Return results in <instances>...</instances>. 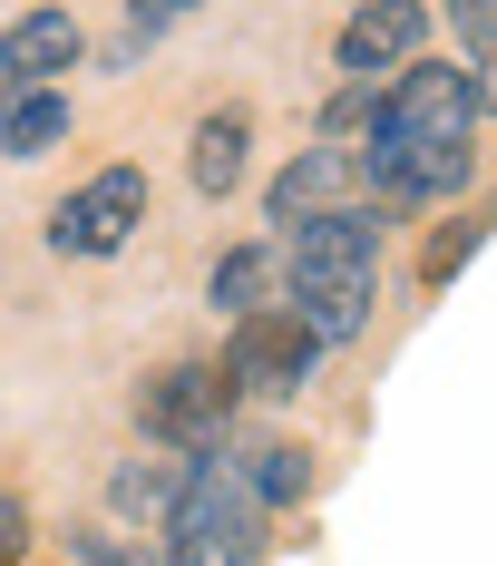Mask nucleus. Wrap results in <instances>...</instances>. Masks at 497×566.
<instances>
[{
    "label": "nucleus",
    "mask_w": 497,
    "mask_h": 566,
    "mask_svg": "<svg viewBox=\"0 0 497 566\" xmlns=\"http://www.w3.org/2000/svg\"><path fill=\"white\" fill-rule=\"evenodd\" d=\"M283 303L313 323V342H351L381 303V216H331L283 234Z\"/></svg>",
    "instance_id": "f03ea898"
},
{
    "label": "nucleus",
    "mask_w": 497,
    "mask_h": 566,
    "mask_svg": "<svg viewBox=\"0 0 497 566\" xmlns=\"http://www.w3.org/2000/svg\"><path fill=\"white\" fill-rule=\"evenodd\" d=\"M68 137V88H30V98H0V157H50Z\"/></svg>",
    "instance_id": "ddd939ff"
},
{
    "label": "nucleus",
    "mask_w": 497,
    "mask_h": 566,
    "mask_svg": "<svg viewBox=\"0 0 497 566\" xmlns=\"http://www.w3.org/2000/svg\"><path fill=\"white\" fill-rule=\"evenodd\" d=\"M244 479H254V499H264V509H293V499L313 489V450H293V440H264V450L244 459Z\"/></svg>",
    "instance_id": "4468645a"
},
{
    "label": "nucleus",
    "mask_w": 497,
    "mask_h": 566,
    "mask_svg": "<svg viewBox=\"0 0 497 566\" xmlns=\"http://www.w3.org/2000/svg\"><path fill=\"white\" fill-rule=\"evenodd\" d=\"M244 147H254V117H244V108H205V117H195V147H186L195 196H234V186H244V167H254Z\"/></svg>",
    "instance_id": "9b49d317"
},
{
    "label": "nucleus",
    "mask_w": 497,
    "mask_h": 566,
    "mask_svg": "<svg viewBox=\"0 0 497 566\" xmlns=\"http://www.w3.org/2000/svg\"><path fill=\"white\" fill-rule=\"evenodd\" d=\"M478 69L468 59H420L381 88V117L361 137V176L381 206H440L478 167Z\"/></svg>",
    "instance_id": "f257e3e1"
},
{
    "label": "nucleus",
    "mask_w": 497,
    "mask_h": 566,
    "mask_svg": "<svg viewBox=\"0 0 497 566\" xmlns=\"http://www.w3.org/2000/svg\"><path fill=\"white\" fill-rule=\"evenodd\" d=\"M274 283H283V254H274V244H234V254H215L205 293H215V313L254 323V313H274Z\"/></svg>",
    "instance_id": "f8f14e48"
},
{
    "label": "nucleus",
    "mask_w": 497,
    "mask_h": 566,
    "mask_svg": "<svg viewBox=\"0 0 497 566\" xmlns=\"http://www.w3.org/2000/svg\"><path fill=\"white\" fill-rule=\"evenodd\" d=\"M20 537H30V517H20V499H10V489H0V566L20 557Z\"/></svg>",
    "instance_id": "f3484780"
},
{
    "label": "nucleus",
    "mask_w": 497,
    "mask_h": 566,
    "mask_svg": "<svg viewBox=\"0 0 497 566\" xmlns=\"http://www.w3.org/2000/svg\"><path fill=\"white\" fill-rule=\"evenodd\" d=\"M224 420H234L224 361H166L157 381H137V430H147V450L205 459V450H224Z\"/></svg>",
    "instance_id": "20e7f679"
},
{
    "label": "nucleus",
    "mask_w": 497,
    "mask_h": 566,
    "mask_svg": "<svg viewBox=\"0 0 497 566\" xmlns=\"http://www.w3.org/2000/svg\"><path fill=\"white\" fill-rule=\"evenodd\" d=\"M88 30L68 10H20L0 30V98H30V88H59V69H78Z\"/></svg>",
    "instance_id": "1a4fd4ad"
},
{
    "label": "nucleus",
    "mask_w": 497,
    "mask_h": 566,
    "mask_svg": "<svg viewBox=\"0 0 497 566\" xmlns=\"http://www.w3.org/2000/svg\"><path fill=\"white\" fill-rule=\"evenodd\" d=\"M371 206V176H361V147H303L293 167L264 186V216H274L283 234H303V226H331V216H361Z\"/></svg>",
    "instance_id": "423d86ee"
},
{
    "label": "nucleus",
    "mask_w": 497,
    "mask_h": 566,
    "mask_svg": "<svg viewBox=\"0 0 497 566\" xmlns=\"http://www.w3.org/2000/svg\"><path fill=\"white\" fill-rule=\"evenodd\" d=\"M313 361H322V342H313V323H303L293 303L234 323V342H224V381L254 391V400H293L303 381H313Z\"/></svg>",
    "instance_id": "39448f33"
},
{
    "label": "nucleus",
    "mask_w": 497,
    "mask_h": 566,
    "mask_svg": "<svg viewBox=\"0 0 497 566\" xmlns=\"http://www.w3.org/2000/svg\"><path fill=\"white\" fill-rule=\"evenodd\" d=\"M186 489H195V459H176V450H137V459H117V479H108V509L127 517V527H176V509H186Z\"/></svg>",
    "instance_id": "9d476101"
},
{
    "label": "nucleus",
    "mask_w": 497,
    "mask_h": 566,
    "mask_svg": "<svg viewBox=\"0 0 497 566\" xmlns=\"http://www.w3.org/2000/svg\"><path fill=\"white\" fill-rule=\"evenodd\" d=\"M420 40H430L420 0H361L331 30V69H351V88H381V69H420Z\"/></svg>",
    "instance_id": "6e6552de"
},
{
    "label": "nucleus",
    "mask_w": 497,
    "mask_h": 566,
    "mask_svg": "<svg viewBox=\"0 0 497 566\" xmlns=\"http://www.w3.org/2000/svg\"><path fill=\"white\" fill-rule=\"evenodd\" d=\"M68 566H147L127 537H68Z\"/></svg>",
    "instance_id": "dca6fc26"
},
{
    "label": "nucleus",
    "mask_w": 497,
    "mask_h": 566,
    "mask_svg": "<svg viewBox=\"0 0 497 566\" xmlns=\"http://www.w3.org/2000/svg\"><path fill=\"white\" fill-rule=\"evenodd\" d=\"M137 226H147V167H98L78 196H59L50 244H59V254H78V264H98V254H117Z\"/></svg>",
    "instance_id": "0eeeda50"
},
{
    "label": "nucleus",
    "mask_w": 497,
    "mask_h": 566,
    "mask_svg": "<svg viewBox=\"0 0 497 566\" xmlns=\"http://www.w3.org/2000/svg\"><path fill=\"white\" fill-rule=\"evenodd\" d=\"M478 117H497V59H478Z\"/></svg>",
    "instance_id": "a211bd4d"
},
{
    "label": "nucleus",
    "mask_w": 497,
    "mask_h": 566,
    "mask_svg": "<svg viewBox=\"0 0 497 566\" xmlns=\"http://www.w3.org/2000/svg\"><path fill=\"white\" fill-rule=\"evenodd\" d=\"M254 527H264V499L244 479V459H195V489L176 509V566H254Z\"/></svg>",
    "instance_id": "7ed1b4c3"
},
{
    "label": "nucleus",
    "mask_w": 497,
    "mask_h": 566,
    "mask_svg": "<svg viewBox=\"0 0 497 566\" xmlns=\"http://www.w3.org/2000/svg\"><path fill=\"white\" fill-rule=\"evenodd\" d=\"M478 234H488V226H448V234H430V254H420V274H430V283H448L458 264H468V254H478Z\"/></svg>",
    "instance_id": "2eb2a0df"
}]
</instances>
